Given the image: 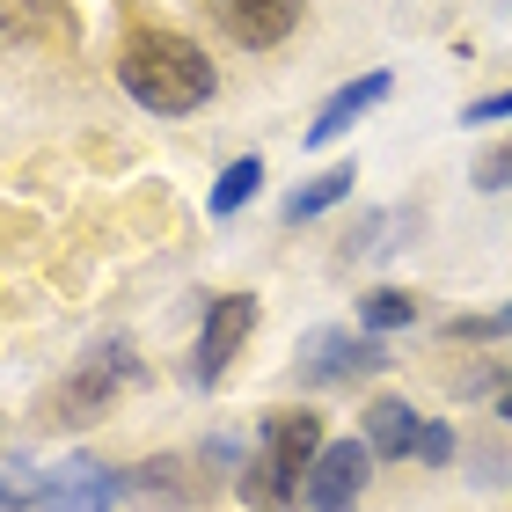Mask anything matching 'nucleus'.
Instances as JSON below:
<instances>
[{"label":"nucleus","instance_id":"1","mask_svg":"<svg viewBox=\"0 0 512 512\" xmlns=\"http://www.w3.org/2000/svg\"><path fill=\"white\" fill-rule=\"evenodd\" d=\"M118 81H125L132 103L161 110V118H183V110H198L213 96V59L176 30H139L118 52Z\"/></svg>","mask_w":512,"mask_h":512},{"label":"nucleus","instance_id":"12","mask_svg":"<svg viewBox=\"0 0 512 512\" xmlns=\"http://www.w3.org/2000/svg\"><path fill=\"white\" fill-rule=\"evenodd\" d=\"M352 183H359V169H352V161H337V169H322V176H308V183H300V191L286 198V220L300 227V220L330 213L337 198H352Z\"/></svg>","mask_w":512,"mask_h":512},{"label":"nucleus","instance_id":"5","mask_svg":"<svg viewBox=\"0 0 512 512\" xmlns=\"http://www.w3.org/2000/svg\"><path fill=\"white\" fill-rule=\"evenodd\" d=\"M213 8V22L235 44H249V52H271V44H286L293 37V22H300V8L308 0H205Z\"/></svg>","mask_w":512,"mask_h":512},{"label":"nucleus","instance_id":"8","mask_svg":"<svg viewBox=\"0 0 512 512\" xmlns=\"http://www.w3.org/2000/svg\"><path fill=\"white\" fill-rule=\"evenodd\" d=\"M256 447H264V454H278V461H286V469H293L300 483H308L315 454L330 447V439H322V417H315V410H271V417H264V439H256Z\"/></svg>","mask_w":512,"mask_h":512},{"label":"nucleus","instance_id":"7","mask_svg":"<svg viewBox=\"0 0 512 512\" xmlns=\"http://www.w3.org/2000/svg\"><path fill=\"white\" fill-rule=\"evenodd\" d=\"M374 366H388V352L374 337H352V330L308 337V381H352V374H374Z\"/></svg>","mask_w":512,"mask_h":512},{"label":"nucleus","instance_id":"14","mask_svg":"<svg viewBox=\"0 0 512 512\" xmlns=\"http://www.w3.org/2000/svg\"><path fill=\"white\" fill-rule=\"evenodd\" d=\"M256 183H264V161H256V154L227 161V169H220V183H213V213H220V220H227V213H242V205L256 198Z\"/></svg>","mask_w":512,"mask_h":512},{"label":"nucleus","instance_id":"2","mask_svg":"<svg viewBox=\"0 0 512 512\" xmlns=\"http://www.w3.org/2000/svg\"><path fill=\"white\" fill-rule=\"evenodd\" d=\"M132 374H139L132 344H125V337H110V344H96V352L74 366V381L52 395V410L66 417V425H88V417H103L110 403H118V388H125Z\"/></svg>","mask_w":512,"mask_h":512},{"label":"nucleus","instance_id":"17","mask_svg":"<svg viewBox=\"0 0 512 512\" xmlns=\"http://www.w3.org/2000/svg\"><path fill=\"white\" fill-rule=\"evenodd\" d=\"M417 461H432V469H439V461H454V432L447 425H425V432H417Z\"/></svg>","mask_w":512,"mask_h":512},{"label":"nucleus","instance_id":"16","mask_svg":"<svg viewBox=\"0 0 512 512\" xmlns=\"http://www.w3.org/2000/svg\"><path fill=\"white\" fill-rule=\"evenodd\" d=\"M476 191H512V139L491 154H476Z\"/></svg>","mask_w":512,"mask_h":512},{"label":"nucleus","instance_id":"4","mask_svg":"<svg viewBox=\"0 0 512 512\" xmlns=\"http://www.w3.org/2000/svg\"><path fill=\"white\" fill-rule=\"evenodd\" d=\"M366 469H374V447H366V439H330V447L315 454L308 483H300L308 512H352L359 491H366Z\"/></svg>","mask_w":512,"mask_h":512},{"label":"nucleus","instance_id":"6","mask_svg":"<svg viewBox=\"0 0 512 512\" xmlns=\"http://www.w3.org/2000/svg\"><path fill=\"white\" fill-rule=\"evenodd\" d=\"M125 491H132V476H110V469H96V461H66V469L44 476L37 505L44 512H110Z\"/></svg>","mask_w":512,"mask_h":512},{"label":"nucleus","instance_id":"18","mask_svg":"<svg viewBox=\"0 0 512 512\" xmlns=\"http://www.w3.org/2000/svg\"><path fill=\"white\" fill-rule=\"evenodd\" d=\"M498 118H512V88H498V96H483V103L461 110V125H498Z\"/></svg>","mask_w":512,"mask_h":512},{"label":"nucleus","instance_id":"15","mask_svg":"<svg viewBox=\"0 0 512 512\" xmlns=\"http://www.w3.org/2000/svg\"><path fill=\"white\" fill-rule=\"evenodd\" d=\"M447 337H454V344H483V337H512V308H498V315H454V322H447Z\"/></svg>","mask_w":512,"mask_h":512},{"label":"nucleus","instance_id":"3","mask_svg":"<svg viewBox=\"0 0 512 512\" xmlns=\"http://www.w3.org/2000/svg\"><path fill=\"white\" fill-rule=\"evenodd\" d=\"M249 330H256V300L249 293H220L213 308H205V330H198V352H191V381L198 388H220L227 366L242 359Z\"/></svg>","mask_w":512,"mask_h":512},{"label":"nucleus","instance_id":"11","mask_svg":"<svg viewBox=\"0 0 512 512\" xmlns=\"http://www.w3.org/2000/svg\"><path fill=\"white\" fill-rule=\"evenodd\" d=\"M417 410L410 403H395V395H381V403H366V447H374L381 461H403V454H417Z\"/></svg>","mask_w":512,"mask_h":512},{"label":"nucleus","instance_id":"19","mask_svg":"<svg viewBox=\"0 0 512 512\" xmlns=\"http://www.w3.org/2000/svg\"><path fill=\"white\" fill-rule=\"evenodd\" d=\"M505 417H512V395H505Z\"/></svg>","mask_w":512,"mask_h":512},{"label":"nucleus","instance_id":"13","mask_svg":"<svg viewBox=\"0 0 512 512\" xmlns=\"http://www.w3.org/2000/svg\"><path fill=\"white\" fill-rule=\"evenodd\" d=\"M403 322H417V293H403V286H374V293H359V330H366V337L403 330Z\"/></svg>","mask_w":512,"mask_h":512},{"label":"nucleus","instance_id":"10","mask_svg":"<svg viewBox=\"0 0 512 512\" xmlns=\"http://www.w3.org/2000/svg\"><path fill=\"white\" fill-rule=\"evenodd\" d=\"M235 483H242V498H249V505H264V512H293V505H300V476H293L278 454H264V447L242 461V476H235Z\"/></svg>","mask_w":512,"mask_h":512},{"label":"nucleus","instance_id":"9","mask_svg":"<svg viewBox=\"0 0 512 512\" xmlns=\"http://www.w3.org/2000/svg\"><path fill=\"white\" fill-rule=\"evenodd\" d=\"M388 88H395L388 74H359V81H344L337 96H330V103L315 110V125H308V147H330L337 132H352V125L366 118V110H374V103L388 96Z\"/></svg>","mask_w":512,"mask_h":512}]
</instances>
